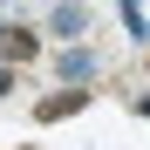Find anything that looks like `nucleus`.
Returning <instances> with one entry per match:
<instances>
[{
  "label": "nucleus",
  "instance_id": "1",
  "mask_svg": "<svg viewBox=\"0 0 150 150\" xmlns=\"http://www.w3.org/2000/svg\"><path fill=\"white\" fill-rule=\"evenodd\" d=\"M75 109H89V89H62V96H41L34 103V123H62V116H75Z\"/></svg>",
  "mask_w": 150,
  "mask_h": 150
},
{
  "label": "nucleus",
  "instance_id": "2",
  "mask_svg": "<svg viewBox=\"0 0 150 150\" xmlns=\"http://www.w3.org/2000/svg\"><path fill=\"white\" fill-rule=\"evenodd\" d=\"M96 75H103V62H96V48H62V82H96Z\"/></svg>",
  "mask_w": 150,
  "mask_h": 150
},
{
  "label": "nucleus",
  "instance_id": "3",
  "mask_svg": "<svg viewBox=\"0 0 150 150\" xmlns=\"http://www.w3.org/2000/svg\"><path fill=\"white\" fill-rule=\"evenodd\" d=\"M34 48H41L34 28H0V62H7V68L14 62H34Z\"/></svg>",
  "mask_w": 150,
  "mask_h": 150
},
{
  "label": "nucleus",
  "instance_id": "4",
  "mask_svg": "<svg viewBox=\"0 0 150 150\" xmlns=\"http://www.w3.org/2000/svg\"><path fill=\"white\" fill-rule=\"evenodd\" d=\"M48 28L68 34V41H75V34H89V7H82V0H62V7L48 14Z\"/></svg>",
  "mask_w": 150,
  "mask_h": 150
},
{
  "label": "nucleus",
  "instance_id": "5",
  "mask_svg": "<svg viewBox=\"0 0 150 150\" xmlns=\"http://www.w3.org/2000/svg\"><path fill=\"white\" fill-rule=\"evenodd\" d=\"M116 7H123V28H130V41L143 48V41H150V21H143V0H116Z\"/></svg>",
  "mask_w": 150,
  "mask_h": 150
},
{
  "label": "nucleus",
  "instance_id": "6",
  "mask_svg": "<svg viewBox=\"0 0 150 150\" xmlns=\"http://www.w3.org/2000/svg\"><path fill=\"white\" fill-rule=\"evenodd\" d=\"M0 96H14V68L7 62H0Z\"/></svg>",
  "mask_w": 150,
  "mask_h": 150
},
{
  "label": "nucleus",
  "instance_id": "7",
  "mask_svg": "<svg viewBox=\"0 0 150 150\" xmlns=\"http://www.w3.org/2000/svg\"><path fill=\"white\" fill-rule=\"evenodd\" d=\"M137 116H150V96H137Z\"/></svg>",
  "mask_w": 150,
  "mask_h": 150
}]
</instances>
